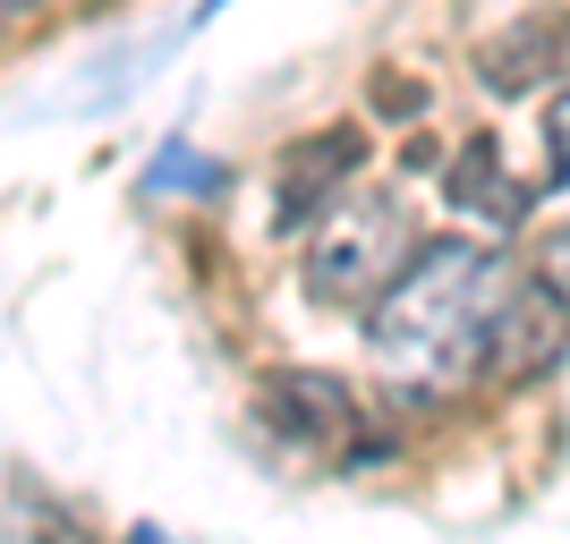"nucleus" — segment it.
<instances>
[{
  "instance_id": "6",
  "label": "nucleus",
  "mask_w": 570,
  "mask_h": 544,
  "mask_svg": "<svg viewBox=\"0 0 570 544\" xmlns=\"http://www.w3.org/2000/svg\"><path fill=\"white\" fill-rule=\"evenodd\" d=\"M452 196H460V214L494 221V230H511V221L528 214V188L502 179V162H494V145H485V137H469V154L452 162Z\"/></svg>"
},
{
  "instance_id": "2",
  "label": "nucleus",
  "mask_w": 570,
  "mask_h": 544,
  "mask_svg": "<svg viewBox=\"0 0 570 544\" xmlns=\"http://www.w3.org/2000/svg\"><path fill=\"white\" fill-rule=\"evenodd\" d=\"M324 238H315L307 256V289L324 298V307H375V289L401 273L409 256V214L401 196H341V205H324Z\"/></svg>"
},
{
  "instance_id": "3",
  "label": "nucleus",
  "mask_w": 570,
  "mask_h": 544,
  "mask_svg": "<svg viewBox=\"0 0 570 544\" xmlns=\"http://www.w3.org/2000/svg\"><path fill=\"white\" fill-rule=\"evenodd\" d=\"M366 162V137L357 128H324V137H298L282 154V179H273V205H282V230H307L324 205H333V188L350 179V170Z\"/></svg>"
},
{
  "instance_id": "7",
  "label": "nucleus",
  "mask_w": 570,
  "mask_h": 544,
  "mask_svg": "<svg viewBox=\"0 0 570 544\" xmlns=\"http://www.w3.org/2000/svg\"><path fill=\"white\" fill-rule=\"evenodd\" d=\"M0 9H26V0H0Z\"/></svg>"
},
{
  "instance_id": "1",
  "label": "nucleus",
  "mask_w": 570,
  "mask_h": 544,
  "mask_svg": "<svg viewBox=\"0 0 570 544\" xmlns=\"http://www.w3.org/2000/svg\"><path fill=\"white\" fill-rule=\"evenodd\" d=\"M494 315H502V264L469 238H434V247H417L409 273H392L375 289L366 340H375V357L392 375L434 392V383H460L485 357Z\"/></svg>"
},
{
  "instance_id": "4",
  "label": "nucleus",
  "mask_w": 570,
  "mask_h": 544,
  "mask_svg": "<svg viewBox=\"0 0 570 544\" xmlns=\"http://www.w3.org/2000/svg\"><path fill=\"white\" fill-rule=\"evenodd\" d=\"M256 408H264V426H273V434H289V443H307V451H333L341 434H350V392H341L333 375H315V366L264 375Z\"/></svg>"
},
{
  "instance_id": "5",
  "label": "nucleus",
  "mask_w": 570,
  "mask_h": 544,
  "mask_svg": "<svg viewBox=\"0 0 570 544\" xmlns=\"http://www.w3.org/2000/svg\"><path fill=\"white\" fill-rule=\"evenodd\" d=\"M553 60H562V18H546V26L520 18L494 51H485V86H494V95H528L537 77H553Z\"/></svg>"
}]
</instances>
